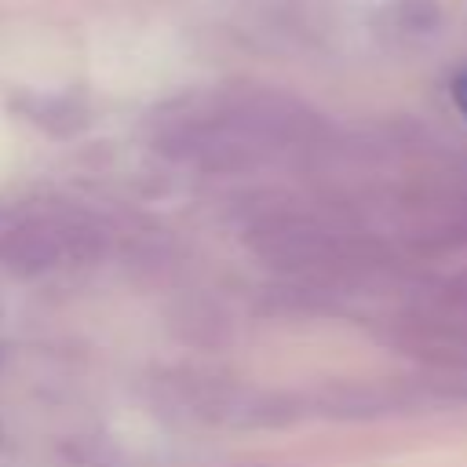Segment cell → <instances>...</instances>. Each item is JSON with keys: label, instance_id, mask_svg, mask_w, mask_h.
<instances>
[{"label": "cell", "instance_id": "cell-1", "mask_svg": "<svg viewBox=\"0 0 467 467\" xmlns=\"http://www.w3.org/2000/svg\"><path fill=\"white\" fill-rule=\"evenodd\" d=\"M452 102H456V109L467 117V69L452 77Z\"/></svg>", "mask_w": 467, "mask_h": 467}]
</instances>
